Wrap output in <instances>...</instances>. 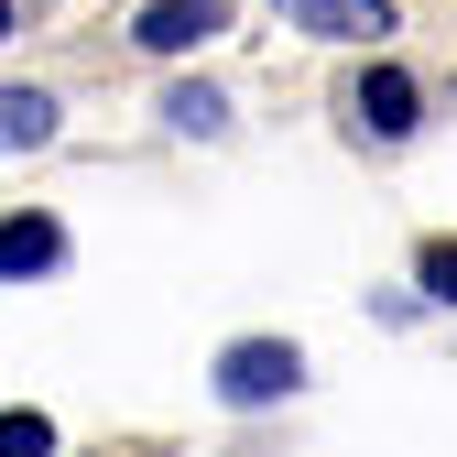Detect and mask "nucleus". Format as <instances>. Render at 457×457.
Instances as JSON below:
<instances>
[{"label":"nucleus","mask_w":457,"mask_h":457,"mask_svg":"<svg viewBox=\"0 0 457 457\" xmlns=\"http://www.w3.org/2000/svg\"><path fill=\"white\" fill-rule=\"evenodd\" d=\"M207 33H228V0H142V22H131L142 54H186Z\"/></svg>","instance_id":"f03ea898"},{"label":"nucleus","mask_w":457,"mask_h":457,"mask_svg":"<svg viewBox=\"0 0 457 457\" xmlns=\"http://www.w3.org/2000/svg\"><path fill=\"white\" fill-rule=\"evenodd\" d=\"M0 457H54V425L12 403V414H0Z\"/></svg>","instance_id":"6e6552de"},{"label":"nucleus","mask_w":457,"mask_h":457,"mask_svg":"<svg viewBox=\"0 0 457 457\" xmlns=\"http://www.w3.org/2000/svg\"><path fill=\"white\" fill-rule=\"evenodd\" d=\"M349 109H360V131H381V142H403V131L425 120V98H414V77H403V66H370V77L349 87Z\"/></svg>","instance_id":"20e7f679"},{"label":"nucleus","mask_w":457,"mask_h":457,"mask_svg":"<svg viewBox=\"0 0 457 457\" xmlns=\"http://www.w3.org/2000/svg\"><path fill=\"white\" fill-rule=\"evenodd\" d=\"M305 381V349H295V337H228V349H218V403H283V392H295Z\"/></svg>","instance_id":"f257e3e1"},{"label":"nucleus","mask_w":457,"mask_h":457,"mask_svg":"<svg viewBox=\"0 0 457 457\" xmlns=\"http://www.w3.org/2000/svg\"><path fill=\"white\" fill-rule=\"evenodd\" d=\"M54 142V98L44 87H0V153H33Z\"/></svg>","instance_id":"423d86ee"},{"label":"nucleus","mask_w":457,"mask_h":457,"mask_svg":"<svg viewBox=\"0 0 457 457\" xmlns=\"http://www.w3.org/2000/svg\"><path fill=\"white\" fill-rule=\"evenodd\" d=\"M163 120L196 142V131H218V120H228V98H218V87H163Z\"/></svg>","instance_id":"0eeeda50"},{"label":"nucleus","mask_w":457,"mask_h":457,"mask_svg":"<svg viewBox=\"0 0 457 457\" xmlns=\"http://www.w3.org/2000/svg\"><path fill=\"white\" fill-rule=\"evenodd\" d=\"M0 33H12V0H0Z\"/></svg>","instance_id":"9d476101"},{"label":"nucleus","mask_w":457,"mask_h":457,"mask_svg":"<svg viewBox=\"0 0 457 457\" xmlns=\"http://www.w3.org/2000/svg\"><path fill=\"white\" fill-rule=\"evenodd\" d=\"M414 283L436 305H457V240H425V262H414Z\"/></svg>","instance_id":"1a4fd4ad"},{"label":"nucleus","mask_w":457,"mask_h":457,"mask_svg":"<svg viewBox=\"0 0 457 457\" xmlns=\"http://www.w3.org/2000/svg\"><path fill=\"white\" fill-rule=\"evenodd\" d=\"M54 262H66V228H54L44 207H12V218H0V283H33Z\"/></svg>","instance_id":"7ed1b4c3"},{"label":"nucleus","mask_w":457,"mask_h":457,"mask_svg":"<svg viewBox=\"0 0 457 457\" xmlns=\"http://www.w3.org/2000/svg\"><path fill=\"white\" fill-rule=\"evenodd\" d=\"M305 12V33H327V44H381L392 33V0H295Z\"/></svg>","instance_id":"39448f33"}]
</instances>
